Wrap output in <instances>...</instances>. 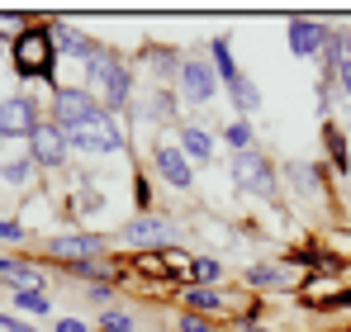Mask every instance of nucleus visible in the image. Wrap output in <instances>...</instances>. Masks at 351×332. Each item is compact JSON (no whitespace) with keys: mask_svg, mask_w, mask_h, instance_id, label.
I'll return each mask as SVG.
<instances>
[{"mask_svg":"<svg viewBox=\"0 0 351 332\" xmlns=\"http://www.w3.org/2000/svg\"><path fill=\"white\" fill-rule=\"evenodd\" d=\"M48 252L62 257L66 266H71V261H95V257L105 252V237H100V233H62V237L48 242Z\"/></svg>","mask_w":351,"mask_h":332,"instance_id":"obj_7","label":"nucleus"},{"mask_svg":"<svg viewBox=\"0 0 351 332\" xmlns=\"http://www.w3.org/2000/svg\"><path fill=\"white\" fill-rule=\"evenodd\" d=\"M290 48L299 57H313V53H323V48H332V34H328L318 19H294L290 24Z\"/></svg>","mask_w":351,"mask_h":332,"instance_id":"obj_12","label":"nucleus"},{"mask_svg":"<svg viewBox=\"0 0 351 332\" xmlns=\"http://www.w3.org/2000/svg\"><path fill=\"white\" fill-rule=\"evenodd\" d=\"M123 237L133 242V247H171L176 242V223H167V219H157V214H138V219L123 228Z\"/></svg>","mask_w":351,"mask_h":332,"instance_id":"obj_8","label":"nucleus"},{"mask_svg":"<svg viewBox=\"0 0 351 332\" xmlns=\"http://www.w3.org/2000/svg\"><path fill=\"white\" fill-rule=\"evenodd\" d=\"M290 180H294V190H304V195H313V185H318L313 166H290Z\"/></svg>","mask_w":351,"mask_h":332,"instance_id":"obj_25","label":"nucleus"},{"mask_svg":"<svg viewBox=\"0 0 351 332\" xmlns=\"http://www.w3.org/2000/svg\"><path fill=\"white\" fill-rule=\"evenodd\" d=\"M66 143L86 147V152H123V128L114 123V114H95L90 123L66 128Z\"/></svg>","mask_w":351,"mask_h":332,"instance_id":"obj_2","label":"nucleus"},{"mask_svg":"<svg viewBox=\"0 0 351 332\" xmlns=\"http://www.w3.org/2000/svg\"><path fill=\"white\" fill-rule=\"evenodd\" d=\"M0 332H34V328L19 323V318H5V313H0Z\"/></svg>","mask_w":351,"mask_h":332,"instance_id":"obj_32","label":"nucleus"},{"mask_svg":"<svg viewBox=\"0 0 351 332\" xmlns=\"http://www.w3.org/2000/svg\"><path fill=\"white\" fill-rule=\"evenodd\" d=\"M90 76L100 81V91H105V110H110V114L128 105V86H133V81H128V71H123L119 57H105L100 48H95V53H90Z\"/></svg>","mask_w":351,"mask_h":332,"instance_id":"obj_3","label":"nucleus"},{"mask_svg":"<svg viewBox=\"0 0 351 332\" xmlns=\"http://www.w3.org/2000/svg\"><path fill=\"white\" fill-rule=\"evenodd\" d=\"M276 280H285V271H276V266H252L247 271V285H261V289L276 285Z\"/></svg>","mask_w":351,"mask_h":332,"instance_id":"obj_24","label":"nucleus"},{"mask_svg":"<svg viewBox=\"0 0 351 332\" xmlns=\"http://www.w3.org/2000/svg\"><path fill=\"white\" fill-rule=\"evenodd\" d=\"M228 95H233V105L242 114H252V110H261V91H256V86H252V81H247V76H242V81H233V86H228Z\"/></svg>","mask_w":351,"mask_h":332,"instance_id":"obj_19","label":"nucleus"},{"mask_svg":"<svg viewBox=\"0 0 351 332\" xmlns=\"http://www.w3.org/2000/svg\"><path fill=\"white\" fill-rule=\"evenodd\" d=\"M71 271L86 276V280H105L110 276V261H71Z\"/></svg>","mask_w":351,"mask_h":332,"instance_id":"obj_26","label":"nucleus"},{"mask_svg":"<svg viewBox=\"0 0 351 332\" xmlns=\"http://www.w3.org/2000/svg\"><path fill=\"white\" fill-rule=\"evenodd\" d=\"M133 328V318L123 313V309H105V318H100V332H128Z\"/></svg>","mask_w":351,"mask_h":332,"instance_id":"obj_23","label":"nucleus"},{"mask_svg":"<svg viewBox=\"0 0 351 332\" xmlns=\"http://www.w3.org/2000/svg\"><path fill=\"white\" fill-rule=\"evenodd\" d=\"M152 162L162 171V180L176 185V190H190L195 185V171H190V157L176 147V143H157V152H152Z\"/></svg>","mask_w":351,"mask_h":332,"instance_id":"obj_11","label":"nucleus"},{"mask_svg":"<svg viewBox=\"0 0 351 332\" xmlns=\"http://www.w3.org/2000/svg\"><path fill=\"white\" fill-rule=\"evenodd\" d=\"M185 309H190V313H219L223 299H219L209 285H190V289H185Z\"/></svg>","mask_w":351,"mask_h":332,"instance_id":"obj_15","label":"nucleus"},{"mask_svg":"<svg viewBox=\"0 0 351 332\" xmlns=\"http://www.w3.org/2000/svg\"><path fill=\"white\" fill-rule=\"evenodd\" d=\"M53 34L48 29H24V34H14V71L19 76H29V81H48L53 76Z\"/></svg>","mask_w":351,"mask_h":332,"instance_id":"obj_1","label":"nucleus"},{"mask_svg":"<svg viewBox=\"0 0 351 332\" xmlns=\"http://www.w3.org/2000/svg\"><path fill=\"white\" fill-rule=\"evenodd\" d=\"M332 71H337V81H342V91L351 95V57H337V62H332Z\"/></svg>","mask_w":351,"mask_h":332,"instance_id":"obj_27","label":"nucleus"},{"mask_svg":"<svg viewBox=\"0 0 351 332\" xmlns=\"http://www.w3.org/2000/svg\"><path fill=\"white\" fill-rule=\"evenodd\" d=\"M209 53H214V67H219V76L233 86V81H242V71H237V62H233V48H228V38H214L209 43Z\"/></svg>","mask_w":351,"mask_h":332,"instance_id":"obj_17","label":"nucleus"},{"mask_svg":"<svg viewBox=\"0 0 351 332\" xmlns=\"http://www.w3.org/2000/svg\"><path fill=\"white\" fill-rule=\"evenodd\" d=\"M337 43H342V57H351V29L342 34V38H337Z\"/></svg>","mask_w":351,"mask_h":332,"instance_id":"obj_34","label":"nucleus"},{"mask_svg":"<svg viewBox=\"0 0 351 332\" xmlns=\"http://www.w3.org/2000/svg\"><path fill=\"white\" fill-rule=\"evenodd\" d=\"M143 110L152 114V119H171V114H176V95H167V91H157V95H152V100H147Z\"/></svg>","mask_w":351,"mask_h":332,"instance_id":"obj_22","label":"nucleus"},{"mask_svg":"<svg viewBox=\"0 0 351 332\" xmlns=\"http://www.w3.org/2000/svg\"><path fill=\"white\" fill-rule=\"evenodd\" d=\"M223 143L237 147V152H252V128H247V123H228V128H223Z\"/></svg>","mask_w":351,"mask_h":332,"instance_id":"obj_21","label":"nucleus"},{"mask_svg":"<svg viewBox=\"0 0 351 332\" xmlns=\"http://www.w3.org/2000/svg\"><path fill=\"white\" fill-rule=\"evenodd\" d=\"M167 266H171V271H190V257L176 252V247H167Z\"/></svg>","mask_w":351,"mask_h":332,"instance_id":"obj_31","label":"nucleus"},{"mask_svg":"<svg viewBox=\"0 0 351 332\" xmlns=\"http://www.w3.org/2000/svg\"><path fill=\"white\" fill-rule=\"evenodd\" d=\"M219 276H223V266H219L214 257H190V280H195V285H214Z\"/></svg>","mask_w":351,"mask_h":332,"instance_id":"obj_20","label":"nucleus"},{"mask_svg":"<svg viewBox=\"0 0 351 332\" xmlns=\"http://www.w3.org/2000/svg\"><path fill=\"white\" fill-rule=\"evenodd\" d=\"M0 237H5V242H19V237H24V228H19L14 219H0Z\"/></svg>","mask_w":351,"mask_h":332,"instance_id":"obj_30","label":"nucleus"},{"mask_svg":"<svg viewBox=\"0 0 351 332\" xmlns=\"http://www.w3.org/2000/svg\"><path fill=\"white\" fill-rule=\"evenodd\" d=\"M233 185L247 195H276V166L266 162L261 152H237L233 157Z\"/></svg>","mask_w":351,"mask_h":332,"instance_id":"obj_4","label":"nucleus"},{"mask_svg":"<svg viewBox=\"0 0 351 332\" xmlns=\"http://www.w3.org/2000/svg\"><path fill=\"white\" fill-rule=\"evenodd\" d=\"M14 309H19V313H34V318H43V313L53 309V299H48L43 289H19V294H14Z\"/></svg>","mask_w":351,"mask_h":332,"instance_id":"obj_18","label":"nucleus"},{"mask_svg":"<svg viewBox=\"0 0 351 332\" xmlns=\"http://www.w3.org/2000/svg\"><path fill=\"white\" fill-rule=\"evenodd\" d=\"M34 128H38V119H34V100H24V95L0 100V138H29Z\"/></svg>","mask_w":351,"mask_h":332,"instance_id":"obj_10","label":"nucleus"},{"mask_svg":"<svg viewBox=\"0 0 351 332\" xmlns=\"http://www.w3.org/2000/svg\"><path fill=\"white\" fill-rule=\"evenodd\" d=\"M58 332H86L81 318H58Z\"/></svg>","mask_w":351,"mask_h":332,"instance_id":"obj_33","label":"nucleus"},{"mask_svg":"<svg viewBox=\"0 0 351 332\" xmlns=\"http://www.w3.org/2000/svg\"><path fill=\"white\" fill-rule=\"evenodd\" d=\"M0 171H5V176H10L14 185H19V180H29V162H5Z\"/></svg>","mask_w":351,"mask_h":332,"instance_id":"obj_28","label":"nucleus"},{"mask_svg":"<svg viewBox=\"0 0 351 332\" xmlns=\"http://www.w3.org/2000/svg\"><path fill=\"white\" fill-rule=\"evenodd\" d=\"M66 133H62L58 123H38L34 133H29V162H38V166H62L66 162Z\"/></svg>","mask_w":351,"mask_h":332,"instance_id":"obj_6","label":"nucleus"},{"mask_svg":"<svg viewBox=\"0 0 351 332\" xmlns=\"http://www.w3.org/2000/svg\"><path fill=\"white\" fill-rule=\"evenodd\" d=\"M180 332H214V328H209L199 313H185V318H180Z\"/></svg>","mask_w":351,"mask_h":332,"instance_id":"obj_29","label":"nucleus"},{"mask_svg":"<svg viewBox=\"0 0 351 332\" xmlns=\"http://www.w3.org/2000/svg\"><path fill=\"white\" fill-rule=\"evenodd\" d=\"M214 86H219V71L204 67V62H185L180 67V95L190 105H209L214 100Z\"/></svg>","mask_w":351,"mask_h":332,"instance_id":"obj_9","label":"nucleus"},{"mask_svg":"<svg viewBox=\"0 0 351 332\" xmlns=\"http://www.w3.org/2000/svg\"><path fill=\"white\" fill-rule=\"evenodd\" d=\"M0 280H10L19 289H43V271L29 261H0Z\"/></svg>","mask_w":351,"mask_h":332,"instance_id":"obj_14","label":"nucleus"},{"mask_svg":"<svg viewBox=\"0 0 351 332\" xmlns=\"http://www.w3.org/2000/svg\"><path fill=\"white\" fill-rule=\"evenodd\" d=\"M53 48H62V53H76V57H90L95 53V43L86 38V34H76V29H53Z\"/></svg>","mask_w":351,"mask_h":332,"instance_id":"obj_16","label":"nucleus"},{"mask_svg":"<svg viewBox=\"0 0 351 332\" xmlns=\"http://www.w3.org/2000/svg\"><path fill=\"white\" fill-rule=\"evenodd\" d=\"M180 152H185L190 162H209V157H214V138L190 123V128H180Z\"/></svg>","mask_w":351,"mask_h":332,"instance_id":"obj_13","label":"nucleus"},{"mask_svg":"<svg viewBox=\"0 0 351 332\" xmlns=\"http://www.w3.org/2000/svg\"><path fill=\"white\" fill-rule=\"evenodd\" d=\"M53 110H58V128L66 133V128L90 123L95 114H105V105H95V95H90V91H81V86L71 91V86H66V91H58V95H53Z\"/></svg>","mask_w":351,"mask_h":332,"instance_id":"obj_5","label":"nucleus"}]
</instances>
